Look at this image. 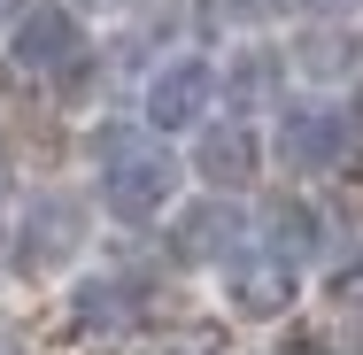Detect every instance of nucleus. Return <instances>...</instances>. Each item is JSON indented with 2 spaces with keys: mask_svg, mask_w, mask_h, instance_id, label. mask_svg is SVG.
Returning a JSON list of instances; mask_svg holds the SVG:
<instances>
[{
  "mask_svg": "<svg viewBox=\"0 0 363 355\" xmlns=\"http://www.w3.org/2000/svg\"><path fill=\"white\" fill-rule=\"evenodd\" d=\"M162 247H170L178 263H194V271H217L224 255H240V247H247V209H240L232 193L178 201V209L162 216Z\"/></svg>",
  "mask_w": 363,
  "mask_h": 355,
  "instance_id": "nucleus-6",
  "label": "nucleus"
},
{
  "mask_svg": "<svg viewBox=\"0 0 363 355\" xmlns=\"http://www.w3.org/2000/svg\"><path fill=\"white\" fill-rule=\"evenodd\" d=\"M232 8H240V16H255V23H263V16H286L294 0H232Z\"/></svg>",
  "mask_w": 363,
  "mask_h": 355,
  "instance_id": "nucleus-12",
  "label": "nucleus"
},
{
  "mask_svg": "<svg viewBox=\"0 0 363 355\" xmlns=\"http://www.w3.org/2000/svg\"><path fill=\"white\" fill-rule=\"evenodd\" d=\"M348 140H356V124H348V108H333V101H286L279 124H271V154L286 162L294 178L340 170Z\"/></svg>",
  "mask_w": 363,
  "mask_h": 355,
  "instance_id": "nucleus-5",
  "label": "nucleus"
},
{
  "mask_svg": "<svg viewBox=\"0 0 363 355\" xmlns=\"http://www.w3.org/2000/svg\"><path fill=\"white\" fill-rule=\"evenodd\" d=\"M348 124L363 132V77H356V93H348Z\"/></svg>",
  "mask_w": 363,
  "mask_h": 355,
  "instance_id": "nucleus-14",
  "label": "nucleus"
},
{
  "mask_svg": "<svg viewBox=\"0 0 363 355\" xmlns=\"http://www.w3.org/2000/svg\"><path fill=\"white\" fill-rule=\"evenodd\" d=\"M0 355H8V348H0Z\"/></svg>",
  "mask_w": 363,
  "mask_h": 355,
  "instance_id": "nucleus-16",
  "label": "nucleus"
},
{
  "mask_svg": "<svg viewBox=\"0 0 363 355\" xmlns=\"http://www.w3.org/2000/svg\"><path fill=\"white\" fill-rule=\"evenodd\" d=\"M209 116H217V62H209V55H170L162 70L147 77L140 124L155 140H186V132H201Z\"/></svg>",
  "mask_w": 363,
  "mask_h": 355,
  "instance_id": "nucleus-2",
  "label": "nucleus"
},
{
  "mask_svg": "<svg viewBox=\"0 0 363 355\" xmlns=\"http://www.w3.org/2000/svg\"><path fill=\"white\" fill-rule=\"evenodd\" d=\"M271 85H279V55H263V47H247L240 70H217V93H232V101H263Z\"/></svg>",
  "mask_w": 363,
  "mask_h": 355,
  "instance_id": "nucleus-11",
  "label": "nucleus"
},
{
  "mask_svg": "<svg viewBox=\"0 0 363 355\" xmlns=\"http://www.w3.org/2000/svg\"><path fill=\"white\" fill-rule=\"evenodd\" d=\"M70 317L85 325V332H124V325H132V286L116 278V271H93V278H77Z\"/></svg>",
  "mask_w": 363,
  "mask_h": 355,
  "instance_id": "nucleus-10",
  "label": "nucleus"
},
{
  "mask_svg": "<svg viewBox=\"0 0 363 355\" xmlns=\"http://www.w3.org/2000/svg\"><path fill=\"white\" fill-rule=\"evenodd\" d=\"M77 247H85V201H70V193L23 201V216H16V271H23V278L70 271Z\"/></svg>",
  "mask_w": 363,
  "mask_h": 355,
  "instance_id": "nucleus-7",
  "label": "nucleus"
},
{
  "mask_svg": "<svg viewBox=\"0 0 363 355\" xmlns=\"http://www.w3.org/2000/svg\"><path fill=\"white\" fill-rule=\"evenodd\" d=\"M194 178L209 186V193H247L255 178H263V132L247 124V116H209L201 132H194Z\"/></svg>",
  "mask_w": 363,
  "mask_h": 355,
  "instance_id": "nucleus-8",
  "label": "nucleus"
},
{
  "mask_svg": "<svg viewBox=\"0 0 363 355\" xmlns=\"http://www.w3.org/2000/svg\"><path fill=\"white\" fill-rule=\"evenodd\" d=\"M178 186H186V162L162 140H116L101 154V216L108 224H162L178 209Z\"/></svg>",
  "mask_w": 363,
  "mask_h": 355,
  "instance_id": "nucleus-1",
  "label": "nucleus"
},
{
  "mask_svg": "<svg viewBox=\"0 0 363 355\" xmlns=\"http://www.w3.org/2000/svg\"><path fill=\"white\" fill-rule=\"evenodd\" d=\"M217 293H224L232 317H247V325H279L294 301H301V271L247 240L240 255H224V263H217Z\"/></svg>",
  "mask_w": 363,
  "mask_h": 355,
  "instance_id": "nucleus-3",
  "label": "nucleus"
},
{
  "mask_svg": "<svg viewBox=\"0 0 363 355\" xmlns=\"http://www.w3.org/2000/svg\"><path fill=\"white\" fill-rule=\"evenodd\" d=\"M309 8H325V16H340V8H348V0H309Z\"/></svg>",
  "mask_w": 363,
  "mask_h": 355,
  "instance_id": "nucleus-15",
  "label": "nucleus"
},
{
  "mask_svg": "<svg viewBox=\"0 0 363 355\" xmlns=\"http://www.w3.org/2000/svg\"><path fill=\"white\" fill-rule=\"evenodd\" d=\"M8 193H16V162L0 154V209H8Z\"/></svg>",
  "mask_w": 363,
  "mask_h": 355,
  "instance_id": "nucleus-13",
  "label": "nucleus"
},
{
  "mask_svg": "<svg viewBox=\"0 0 363 355\" xmlns=\"http://www.w3.org/2000/svg\"><path fill=\"white\" fill-rule=\"evenodd\" d=\"M247 240H255V247H271L279 263H294V271H301V263L325 247V216L309 209L301 193H286V201H271V209L247 224Z\"/></svg>",
  "mask_w": 363,
  "mask_h": 355,
  "instance_id": "nucleus-9",
  "label": "nucleus"
},
{
  "mask_svg": "<svg viewBox=\"0 0 363 355\" xmlns=\"http://www.w3.org/2000/svg\"><path fill=\"white\" fill-rule=\"evenodd\" d=\"M8 62L23 77H77L85 70V23H77L62 0H31L8 23Z\"/></svg>",
  "mask_w": 363,
  "mask_h": 355,
  "instance_id": "nucleus-4",
  "label": "nucleus"
}]
</instances>
